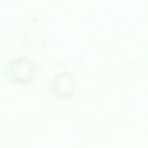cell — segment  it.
<instances>
[{
    "label": "cell",
    "instance_id": "obj_2",
    "mask_svg": "<svg viewBox=\"0 0 148 148\" xmlns=\"http://www.w3.org/2000/svg\"><path fill=\"white\" fill-rule=\"evenodd\" d=\"M51 90L58 97L67 98L72 95L75 86L74 76L68 72L57 74L49 84Z\"/></svg>",
    "mask_w": 148,
    "mask_h": 148
},
{
    "label": "cell",
    "instance_id": "obj_1",
    "mask_svg": "<svg viewBox=\"0 0 148 148\" xmlns=\"http://www.w3.org/2000/svg\"><path fill=\"white\" fill-rule=\"evenodd\" d=\"M5 71L11 81L18 84H27L36 78L38 65L29 58L17 57L8 62Z\"/></svg>",
    "mask_w": 148,
    "mask_h": 148
}]
</instances>
